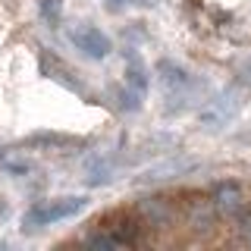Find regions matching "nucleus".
I'll use <instances>...</instances> for the list:
<instances>
[{"instance_id": "nucleus-4", "label": "nucleus", "mask_w": 251, "mask_h": 251, "mask_svg": "<svg viewBox=\"0 0 251 251\" xmlns=\"http://www.w3.org/2000/svg\"><path fill=\"white\" fill-rule=\"evenodd\" d=\"M126 85H129L132 91H138V94L148 91V73H145V66H141V60L135 57V53H129V66H126Z\"/></svg>"}, {"instance_id": "nucleus-1", "label": "nucleus", "mask_w": 251, "mask_h": 251, "mask_svg": "<svg viewBox=\"0 0 251 251\" xmlns=\"http://www.w3.org/2000/svg\"><path fill=\"white\" fill-rule=\"evenodd\" d=\"M85 207H88V198H82V195H73V198H53V201H38L35 207L25 210L22 223H25L28 229H38V226H50V223L66 220V217H75L78 210H85Z\"/></svg>"}, {"instance_id": "nucleus-5", "label": "nucleus", "mask_w": 251, "mask_h": 251, "mask_svg": "<svg viewBox=\"0 0 251 251\" xmlns=\"http://www.w3.org/2000/svg\"><path fill=\"white\" fill-rule=\"evenodd\" d=\"M41 16H44V22H50V25H60L63 0H41Z\"/></svg>"}, {"instance_id": "nucleus-2", "label": "nucleus", "mask_w": 251, "mask_h": 251, "mask_svg": "<svg viewBox=\"0 0 251 251\" xmlns=\"http://www.w3.org/2000/svg\"><path fill=\"white\" fill-rule=\"evenodd\" d=\"M214 207L226 217H245L251 210V188L242 182H220L214 188Z\"/></svg>"}, {"instance_id": "nucleus-3", "label": "nucleus", "mask_w": 251, "mask_h": 251, "mask_svg": "<svg viewBox=\"0 0 251 251\" xmlns=\"http://www.w3.org/2000/svg\"><path fill=\"white\" fill-rule=\"evenodd\" d=\"M69 38H73V44L91 60H104L107 53L113 50V41H110L100 28H94V25H78V28L69 31Z\"/></svg>"}]
</instances>
